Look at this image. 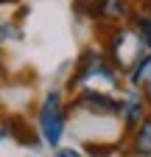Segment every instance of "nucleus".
<instances>
[{
    "label": "nucleus",
    "mask_w": 151,
    "mask_h": 157,
    "mask_svg": "<svg viewBox=\"0 0 151 157\" xmlns=\"http://www.w3.org/2000/svg\"><path fill=\"white\" fill-rule=\"evenodd\" d=\"M106 31L109 36H104V53L120 73H129L137 65V59L145 51H151L131 25H106Z\"/></svg>",
    "instance_id": "nucleus-1"
},
{
    "label": "nucleus",
    "mask_w": 151,
    "mask_h": 157,
    "mask_svg": "<svg viewBox=\"0 0 151 157\" xmlns=\"http://www.w3.org/2000/svg\"><path fill=\"white\" fill-rule=\"evenodd\" d=\"M92 82H104L106 87H118L120 84V70L106 59L104 51L87 48L79 56V65H76V73L70 76V90H84Z\"/></svg>",
    "instance_id": "nucleus-2"
},
{
    "label": "nucleus",
    "mask_w": 151,
    "mask_h": 157,
    "mask_svg": "<svg viewBox=\"0 0 151 157\" xmlns=\"http://www.w3.org/2000/svg\"><path fill=\"white\" fill-rule=\"evenodd\" d=\"M64 124H67V109H64V98L62 90H48L42 104H39V135L48 146H59L62 135H64Z\"/></svg>",
    "instance_id": "nucleus-3"
},
{
    "label": "nucleus",
    "mask_w": 151,
    "mask_h": 157,
    "mask_svg": "<svg viewBox=\"0 0 151 157\" xmlns=\"http://www.w3.org/2000/svg\"><path fill=\"white\" fill-rule=\"evenodd\" d=\"M76 109H87L90 115H118V98H112L109 93L101 90H81L79 95L73 98Z\"/></svg>",
    "instance_id": "nucleus-4"
},
{
    "label": "nucleus",
    "mask_w": 151,
    "mask_h": 157,
    "mask_svg": "<svg viewBox=\"0 0 151 157\" xmlns=\"http://www.w3.org/2000/svg\"><path fill=\"white\" fill-rule=\"evenodd\" d=\"M145 98H143V93L137 90V87H129L126 93H123V98L118 101V115H120V121H123V126H126V132H131L143 118H145Z\"/></svg>",
    "instance_id": "nucleus-5"
},
{
    "label": "nucleus",
    "mask_w": 151,
    "mask_h": 157,
    "mask_svg": "<svg viewBox=\"0 0 151 157\" xmlns=\"http://www.w3.org/2000/svg\"><path fill=\"white\" fill-rule=\"evenodd\" d=\"M131 11H134L131 0H92V20H98V23H109V25L126 23Z\"/></svg>",
    "instance_id": "nucleus-6"
},
{
    "label": "nucleus",
    "mask_w": 151,
    "mask_h": 157,
    "mask_svg": "<svg viewBox=\"0 0 151 157\" xmlns=\"http://www.w3.org/2000/svg\"><path fill=\"white\" fill-rule=\"evenodd\" d=\"M3 135H9L11 140H17L20 146H39L42 135L36 126H31L23 115H9L3 121Z\"/></svg>",
    "instance_id": "nucleus-7"
},
{
    "label": "nucleus",
    "mask_w": 151,
    "mask_h": 157,
    "mask_svg": "<svg viewBox=\"0 0 151 157\" xmlns=\"http://www.w3.org/2000/svg\"><path fill=\"white\" fill-rule=\"evenodd\" d=\"M126 76H129V84L137 87V90L143 93V98H145V104L151 107V51H145V53L137 59V65L131 67Z\"/></svg>",
    "instance_id": "nucleus-8"
},
{
    "label": "nucleus",
    "mask_w": 151,
    "mask_h": 157,
    "mask_svg": "<svg viewBox=\"0 0 151 157\" xmlns=\"http://www.w3.org/2000/svg\"><path fill=\"white\" fill-rule=\"evenodd\" d=\"M131 154L134 157H151V112L131 129Z\"/></svg>",
    "instance_id": "nucleus-9"
},
{
    "label": "nucleus",
    "mask_w": 151,
    "mask_h": 157,
    "mask_svg": "<svg viewBox=\"0 0 151 157\" xmlns=\"http://www.w3.org/2000/svg\"><path fill=\"white\" fill-rule=\"evenodd\" d=\"M129 25L140 34V39L145 42V48H151V11H145V9H140V11H131V17H129Z\"/></svg>",
    "instance_id": "nucleus-10"
},
{
    "label": "nucleus",
    "mask_w": 151,
    "mask_h": 157,
    "mask_svg": "<svg viewBox=\"0 0 151 157\" xmlns=\"http://www.w3.org/2000/svg\"><path fill=\"white\" fill-rule=\"evenodd\" d=\"M118 146H109V143H87V154L90 157H109Z\"/></svg>",
    "instance_id": "nucleus-11"
},
{
    "label": "nucleus",
    "mask_w": 151,
    "mask_h": 157,
    "mask_svg": "<svg viewBox=\"0 0 151 157\" xmlns=\"http://www.w3.org/2000/svg\"><path fill=\"white\" fill-rule=\"evenodd\" d=\"M3 39H20V31H17V25L0 20V45H3Z\"/></svg>",
    "instance_id": "nucleus-12"
},
{
    "label": "nucleus",
    "mask_w": 151,
    "mask_h": 157,
    "mask_svg": "<svg viewBox=\"0 0 151 157\" xmlns=\"http://www.w3.org/2000/svg\"><path fill=\"white\" fill-rule=\"evenodd\" d=\"M73 11L79 17H90L92 20V0H73Z\"/></svg>",
    "instance_id": "nucleus-13"
},
{
    "label": "nucleus",
    "mask_w": 151,
    "mask_h": 157,
    "mask_svg": "<svg viewBox=\"0 0 151 157\" xmlns=\"http://www.w3.org/2000/svg\"><path fill=\"white\" fill-rule=\"evenodd\" d=\"M56 157H84L79 149H70V146H56Z\"/></svg>",
    "instance_id": "nucleus-14"
},
{
    "label": "nucleus",
    "mask_w": 151,
    "mask_h": 157,
    "mask_svg": "<svg viewBox=\"0 0 151 157\" xmlns=\"http://www.w3.org/2000/svg\"><path fill=\"white\" fill-rule=\"evenodd\" d=\"M14 3H20V0H0V6H14Z\"/></svg>",
    "instance_id": "nucleus-15"
},
{
    "label": "nucleus",
    "mask_w": 151,
    "mask_h": 157,
    "mask_svg": "<svg viewBox=\"0 0 151 157\" xmlns=\"http://www.w3.org/2000/svg\"><path fill=\"white\" fill-rule=\"evenodd\" d=\"M143 9H145V11H151V0H143Z\"/></svg>",
    "instance_id": "nucleus-16"
},
{
    "label": "nucleus",
    "mask_w": 151,
    "mask_h": 157,
    "mask_svg": "<svg viewBox=\"0 0 151 157\" xmlns=\"http://www.w3.org/2000/svg\"><path fill=\"white\" fill-rule=\"evenodd\" d=\"M0 78H3V67H0Z\"/></svg>",
    "instance_id": "nucleus-17"
}]
</instances>
